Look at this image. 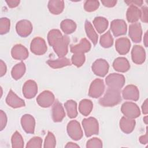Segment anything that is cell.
Wrapping results in <instances>:
<instances>
[{"instance_id": "f6af8a7d", "label": "cell", "mask_w": 148, "mask_h": 148, "mask_svg": "<svg viewBox=\"0 0 148 148\" xmlns=\"http://www.w3.org/2000/svg\"><path fill=\"white\" fill-rule=\"evenodd\" d=\"M101 2L105 6H106L108 8H112L116 5V4L117 3V1H115V0H102Z\"/></svg>"}, {"instance_id": "cb8c5ba5", "label": "cell", "mask_w": 148, "mask_h": 148, "mask_svg": "<svg viewBox=\"0 0 148 148\" xmlns=\"http://www.w3.org/2000/svg\"><path fill=\"white\" fill-rule=\"evenodd\" d=\"M136 122L132 119L123 117L120 120V127L121 131L125 134H130L133 131Z\"/></svg>"}, {"instance_id": "44dd1931", "label": "cell", "mask_w": 148, "mask_h": 148, "mask_svg": "<svg viewBox=\"0 0 148 148\" xmlns=\"http://www.w3.org/2000/svg\"><path fill=\"white\" fill-rule=\"evenodd\" d=\"M91 43L86 38H82L80 42L75 45H71L70 47L71 51L74 53H87L91 49Z\"/></svg>"}, {"instance_id": "2e32d148", "label": "cell", "mask_w": 148, "mask_h": 148, "mask_svg": "<svg viewBox=\"0 0 148 148\" xmlns=\"http://www.w3.org/2000/svg\"><path fill=\"white\" fill-rule=\"evenodd\" d=\"M128 35L135 43H139L142 40V29L139 23H134L130 25Z\"/></svg>"}, {"instance_id": "8fae6325", "label": "cell", "mask_w": 148, "mask_h": 148, "mask_svg": "<svg viewBox=\"0 0 148 148\" xmlns=\"http://www.w3.org/2000/svg\"><path fill=\"white\" fill-rule=\"evenodd\" d=\"M32 25L27 20H21L18 21L16 25V29L17 34L21 37L29 36L32 31Z\"/></svg>"}, {"instance_id": "9c48e42d", "label": "cell", "mask_w": 148, "mask_h": 148, "mask_svg": "<svg viewBox=\"0 0 148 148\" xmlns=\"http://www.w3.org/2000/svg\"><path fill=\"white\" fill-rule=\"evenodd\" d=\"M109 65L108 62L104 59H98L92 65V72L97 76L104 77L108 72Z\"/></svg>"}, {"instance_id": "ab89813d", "label": "cell", "mask_w": 148, "mask_h": 148, "mask_svg": "<svg viewBox=\"0 0 148 148\" xmlns=\"http://www.w3.org/2000/svg\"><path fill=\"white\" fill-rule=\"evenodd\" d=\"M99 6V2L98 1L88 0L86 1L84 3V8L86 11L91 12L96 10Z\"/></svg>"}, {"instance_id": "f5cc1de1", "label": "cell", "mask_w": 148, "mask_h": 148, "mask_svg": "<svg viewBox=\"0 0 148 148\" xmlns=\"http://www.w3.org/2000/svg\"><path fill=\"white\" fill-rule=\"evenodd\" d=\"M143 43L144 45L145 46V47H147V31L146 32V33L145 34L144 37H143Z\"/></svg>"}, {"instance_id": "52a82bcc", "label": "cell", "mask_w": 148, "mask_h": 148, "mask_svg": "<svg viewBox=\"0 0 148 148\" xmlns=\"http://www.w3.org/2000/svg\"><path fill=\"white\" fill-rule=\"evenodd\" d=\"M105 90V84L102 79H96L94 80L90 86L88 95L94 98L100 97Z\"/></svg>"}, {"instance_id": "4dcf8cb0", "label": "cell", "mask_w": 148, "mask_h": 148, "mask_svg": "<svg viewBox=\"0 0 148 148\" xmlns=\"http://www.w3.org/2000/svg\"><path fill=\"white\" fill-rule=\"evenodd\" d=\"M60 27L65 34H71L76 30V24L72 20L65 19L61 21Z\"/></svg>"}, {"instance_id": "8992f818", "label": "cell", "mask_w": 148, "mask_h": 148, "mask_svg": "<svg viewBox=\"0 0 148 148\" xmlns=\"http://www.w3.org/2000/svg\"><path fill=\"white\" fill-rule=\"evenodd\" d=\"M69 137L74 140H79L83 136V131L79 123L76 120L70 121L66 127Z\"/></svg>"}, {"instance_id": "74e56055", "label": "cell", "mask_w": 148, "mask_h": 148, "mask_svg": "<svg viewBox=\"0 0 148 148\" xmlns=\"http://www.w3.org/2000/svg\"><path fill=\"white\" fill-rule=\"evenodd\" d=\"M10 21L6 17H2L0 19V34L1 35L8 33L10 30Z\"/></svg>"}, {"instance_id": "ffe728a7", "label": "cell", "mask_w": 148, "mask_h": 148, "mask_svg": "<svg viewBox=\"0 0 148 148\" xmlns=\"http://www.w3.org/2000/svg\"><path fill=\"white\" fill-rule=\"evenodd\" d=\"M130 47L131 42L127 38H120L116 40V50L121 55H125L128 53L130 49Z\"/></svg>"}, {"instance_id": "b9f144b4", "label": "cell", "mask_w": 148, "mask_h": 148, "mask_svg": "<svg viewBox=\"0 0 148 148\" xmlns=\"http://www.w3.org/2000/svg\"><path fill=\"white\" fill-rule=\"evenodd\" d=\"M102 147V142L101 140L98 138H92L89 139L86 143V147Z\"/></svg>"}, {"instance_id": "e575fe53", "label": "cell", "mask_w": 148, "mask_h": 148, "mask_svg": "<svg viewBox=\"0 0 148 148\" xmlns=\"http://www.w3.org/2000/svg\"><path fill=\"white\" fill-rule=\"evenodd\" d=\"M99 43L101 46L105 48H109L113 45V38L109 31H107L101 36Z\"/></svg>"}, {"instance_id": "db71d44e", "label": "cell", "mask_w": 148, "mask_h": 148, "mask_svg": "<svg viewBox=\"0 0 148 148\" xmlns=\"http://www.w3.org/2000/svg\"><path fill=\"white\" fill-rule=\"evenodd\" d=\"M143 121L146 124H147V116H146L143 117Z\"/></svg>"}, {"instance_id": "ba28073f", "label": "cell", "mask_w": 148, "mask_h": 148, "mask_svg": "<svg viewBox=\"0 0 148 148\" xmlns=\"http://www.w3.org/2000/svg\"><path fill=\"white\" fill-rule=\"evenodd\" d=\"M30 49L32 53L36 55H43L47 50V47L45 40L40 37L34 38L30 45Z\"/></svg>"}, {"instance_id": "3957f363", "label": "cell", "mask_w": 148, "mask_h": 148, "mask_svg": "<svg viewBox=\"0 0 148 148\" xmlns=\"http://www.w3.org/2000/svg\"><path fill=\"white\" fill-rule=\"evenodd\" d=\"M124 76L119 73H113L106 76L105 82L109 88L121 90L125 83Z\"/></svg>"}, {"instance_id": "f907efd6", "label": "cell", "mask_w": 148, "mask_h": 148, "mask_svg": "<svg viewBox=\"0 0 148 148\" xmlns=\"http://www.w3.org/2000/svg\"><path fill=\"white\" fill-rule=\"evenodd\" d=\"M142 110L143 114H147L148 113V109H147V99H146L143 103L142 105Z\"/></svg>"}, {"instance_id": "603a6c76", "label": "cell", "mask_w": 148, "mask_h": 148, "mask_svg": "<svg viewBox=\"0 0 148 148\" xmlns=\"http://www.w3.org/2000/svg\"><path fill=\"white\" fill-rule=\"evenodd\" d=\"M140 9H139L137 6L135 5H130L126 13V17L127 21L131 23H136L139 20V19L140 18Z\"/></svg>"}, {"instance_id": "681fc988", "label": "cell", "mask_w": 148, "mask_h": 148, "mask_svg": "<svg viewBox=\"0 0 148 148\" xmlns=\"http://www.w3.org/2000/svg\"><path fill=\"white\" fill-rule=\"evenodd\" d=\"M139 142L142 144H147L148 142V132H147V127H146V134L143 135H142L139 138Z\"/></svg>"}, {"instance_id": "8d00e7d4", "label": "cell", "mask_w": 148, "mask_h": 148, "mask_svg": "<svg viewBox=\"0 0 148 148\" xmlns=\"http://www.w3.org/2000/svg\"><path fill=\"white\" fill-rule=\"evenodd\" d=\"M86 60L84 54L74 53L71 58L72 63L77 67H80L83 65Z\"/></svg>"}, {"instance_id": "f35d334b", "label": "cell", "mask_w": 148, "mask_h": 148, "mask_svg": "<svg viewBox=\"0 0 148 148\" xmlns=\"http://www.w3.org/2000/svg\"><path fill=\"white\" fill-rule=\"evenodd\" d=\"M56 145V140L54 134L52 132L49 131L45 138L43 147L45 148H47V147L52 148V147H55Z\"/></svg>"}, {"instance_id": "c3c4849f", "label": "cell", "mask_w": 148, "mask_h": 148, "mask_svg": "<svg viewBox=\"0 0 148 148\" xmlns=\"http://www.w3.org/2000/svg\"><path fill=\"white\" fill-rule=\"evenodd\" d=\"M6 2L7 3L8 6L9 8H16L17 7L20 1L18 0H8V1H6Z\"/></svg>"}, {"instance_id": "277c9868", "label": "cell", "mask_w": 148, "mask_h": 148, "mask_svg": "<svg viewBox=\"0 0 148 148\" xmlns=\"http://www.w3.org/2000/svg\"><path fill=\"white\" fill-rule=\"evenodd\" d=\"M121 110L125 117L134 119L140 114V111L138 106L132 102H125L121 105Z\"/></svg>"}, {"instance_id": "60d3db41", "label": "cell", "mask_w": 148, "mask_h": 148, "mask_svg": "<svg viewBox=\"0 0 148 148\" xmlns=\"http://www.w3.org/2000/svg\"><path fill=\"white\" fill-rule=\"evenodd\" d=\"M42 139L39 136H34L27 143L26 147H41Z\"/></svg>"}, {"instance_id": "bcb514c9", "label": "cell", "mask_w": 148, "mask_h": 148, "mask_svg": "<svg viewBox=\"0 0 148 148\" xmlns=\"http://www.w3.org/2000/svg\"><path fill=\"white\" fill-rule=\"evenodd\" d=\"M125 3H126L128 5H135L136 6H141L143 3V1L140 0H132V1H125Z\"/></svg>"}, {"instance_id": "30bf717a", "label": "cell", "mask_w": 148, "mask_h": 148, "mask_svg": "<svg viewBox=\"0 0 148 148\" xmlns=\"http://www.w3.org/2000/svg\"><path fill=\"white\" fill-rule=\"evenodd\" d=\"M55 97L51 91H43L36 98V102L42 108H49L54 102Z\"/></svg>"}, {"instance_id": "5b68a950", "label": "cell", "mask_w": 148, "mask_h": 148, "mask_svg": "<svg viewBox=\"0 0 148 148\" xmlns=\"http://www.w3.org/2000/svg\"><path fill=\"white\" fill-rule=\"evenodd\" d=\"M70 42L69 38L66 35H63L52 46L54 52L59 58L64 57L68 51V45Z\"/></svg>"}, {"instance_id": "7c38bea8", "label": "cell", "mask_w": 148, "mask_h": 148, "mask_svg": "<svg viewBox=\"0 0 148 148\" xmlns=\"http://www.w3.org/2000/svg\"><path fill=\"white\" fill-rule=\"evenodd\" d=\"M110 29L113 35L117 37L120 35H125L126 34L127 26L124 20L116 19L113 20L111 22Z\"/></svg>"}, {"instance_id": "d6a6232c", "label": "cell", "mask_w": 148, "mask_h": 148, "mask_svg": "<svg viewBox=\"0 0 148 148\" xmlns=\"http://www.w3.org/2000/svg\"><path fill=\"white\" fill-rule=\"evenodd\" d=\"M64 106L69 118L73 119L77 116V103L75 101L72 99L68 100L64 103Z\"/></svg>"}, {"instance_id": "d6986e66", "label": "cell", "mask_w": 148, "mask_h": 148, "mask_svg": "<svg viewBox=\"0 0 148 148\" xmlns=\"http://www.w3.org/2000/svg\"><path fill=\"white\" fill-rule=\"evenodd\" d=\"M12 57L15 60H24L28 57V51L27 49L21 44L14 45L11 50Z\"/></svg>"}, {"instance_id": "9a60e30c", "label": "cell", "mask_w": 148, "mask_h": 148, "mask_svg": "<svg viewBox=\"0 0 148 148\" xmlns=\"http://www.w3.org/2000/svg\"><path fill=\"white\" fill-rule=\"evenodd\" d=\"M21 124L25 132L28 134L34 133L35 120L34 117L31 114H24L21 118Z\"/></svg>"}, {"instance_id": "4316f807", "label": "cell", "mask_w": 148, "mask_h": 148, "mask_svg": "<svg viewBox=\"0 0 148 148\" xmlns=\"http://www.w3.org/2000/svg\"><path fill=\"white\" fill-rule=\"evenodd\" d=\"M46 62L49 66L54 69L61 68L71 65L69 59L66 57L59 58L56 60H48Z\"/></svg>"}, {"instance_id": "484cf974", "label": "cell", "mask_w": 148, "mask_h": 148, "mask_svg": "<svg viewBox=\"0 0 148 148\" xmlns=\"http://www.w3.org/2000/svg\"><path fill=\"white\" fill-rule=\"evenodd\" d=\"M64 8V2L61 0H51L48 2V9L53 14H59Z\"/></svg>"}, {"instance_id": "7402d4cb", "label": "cell", "mask_w": 148, "mask_h": 148, "mask_svg": "<svg viewBox=\"0 0 148 148\" xmlns=\"http://www.w3.org/2000/svg\"><path fill=\"white\" fill-rule=\"evenodd\" d=\"M65 116V113L62 104L56 101L52 107V119L54 122H60Z\"/></svg>"}, {"instance_id": "7bdbcfd3", "label": "cell", "mask_w": 148, "mask_h": 148, "mask_svg": "<svg viewBox=\"0 0 148 148\" xmlns=\"http://www.w3.org/2000/svg\"><path fill=\"white\" fill-rule=\"evenodd\" d=\"M7 123V116L3 110L0 111V127L1 131H2L6 127Z\"/></svg>"}, {"instance_id": "7dc6e473", "label": "cell", "mask_w": 148, "mask_h": 148, "mask_svg": "<svg viewBox=\"0 0 148 148\" xmlns=\"http://www.w3.org/2000/svg\"><path fill=\"white\" fill-rule=\"evenodd\" d=\"M7 71L6 65L5 63L2 61H0V76L2 77L5 75Z\"/></svg>"}, {"instance_id": "ee69618b", "label": "cell", "mask_w": 148, "mask_h": 148, "mask_svg": "<svg viewBox=\"0 0 148 148\" xmlns=\"http://www.w3.org/2000/svg\"><path fill=\"white\" fill-rule=\"evenodd\" d=\"M141 16H140V19L142 21L147 23L148 21V9L147 7L146 6H143L141 9Z\"/></svg>"}, {"instance_id": "6da1fadb", "label": "cell", "mask_w": 148, "mask_h": 148, "mask_svg": "<svg viewBox=\"0 0 148 148\" xmlns=\"http://www.w3.org/2000/svg\"><path fill=\"white\" fill-rule=\"evenodd\" d=\"M121 101L120 90L108 88L104 96L99 99V103L105 107H112L119 104Z\"/></svg>"}, {"instance_id": "d590c367", "label": "cell", "mask_w": 148, "mask_h": 148, "mask_svg": "<svg viewBox=\"0 0 148 148\" xmlns=\"http://www.w3.org/2000/svg\"><path fill=\"white\" fill-rule=\"evenodd\" d=\"M11 142L12 146L13 148H22L24 147L23 138L18 131H16L13 134Z\"/></svg>"}, {"instance_id": "e0dca14e", "label": "cell", "mask_w": 148, "mask_h": 148, "mask_svg": "<svg viewBox=\"0 0 148 148\" xmlns=\"http://www.w3.org/2000/svg\"><path fill=\"white\" fill-rule=\"evenodd\" d=\"M124 99L136 101L139 98V91L136 86L133 84L127 86L122 91Z\"/></svg>"}, {"instance_id": "836d02e7", "label": "cell", "mask_w": 148, "mask_h": 148, "mask_svg": "<svg viewBox=\"0 0 148 148\" xmlns=\"http://www.w3.org/2000/svg\"><path fill=\"white\" fill-rule=\"evenodd\" d=\"M62 36L59 29H53L50 30L47 34V40L49 45L53 46Z\"/></svg>"}, {"instance_id": "ac0fdd59", "label": "cell", "mask_w": 148, "mask_h": 148, "mask_svg": "<svg viewBox=\"0 0 148 148\" xmlns=\"http://www.w3.org/2000/svg\"><path fill=\"white\" fill-rule=\"evenodd\" d=\"M6 103L13 108H19L25 106L24 101L18 97L12 90L9 91V93L6 98Z\"/></svg>"}, {"instance_id": "5bb4252c", "label": "cell", "mask_w": 148, "mask_h": 148, "mask_svg": "<svg viewBox=\"0 0 148 148\" xmlns=\"http://www.w3.org/2000/svg\"><path fill=\"white\" fill-rule=\"evenodd\" d=\"M131 57L134 63L143 64L146 60V52L143 47L140 45H135L131 51Z\"/></svg>"}, {"instance_id": "f1b7e54d", "label": "cell", "mask_w": 148, "mask_h": 148, "mask_svg": "<svg viewBox=\"0 0 148 148\" xmlns=\"http://www.w3.org/2000/svg\"><path fill=\"white\" fill-rule=\"evenodd\" d=\"M93 108L92 101L88 99H83L80 101L79 105V110L83 116H87L91 113Z\"/></svg>"}, {"instance_id": "f546056e", "label": "cell", "mask_w": 148, "mask_h": 148, "mask_svg": "<svg viewBox=\"0 0 148 148\" xmlns=\"http://www.w3.org/2000/svg\"><path fill=\"white\" fill-rule=\"evenodd\" d=\"M25 65L23 62H20L15 65L11 71L12 77L14 80L20 79L25 72Z\"/></svg>"}, {"instance_id": "d4e9b609", "label": "cell", "mask_w": 148, "mask_h": 148, "mask_svg": "<svg viewBox=\"0 0 148 148\" xmlns=\"http://www.w3.org/2000/svg\"><path fill=\"white\" fill-rule=\"evenodd\" d=\"M113 68L118 72H125L130 69V65L128 60L125 57H118L113 62Z\"/></svg>"}, {"instance_id": "816d5d0a", "label": "cell", "mask_w": 148, "mask_h": 148, "mask_svg": "<svg viewBox=\"0 0 148 148\" xmlns=\"http://www.w3.org/2000/svg\"><path fill=\"white\" fill-rule=\"evenodd\" d=\"M66 148H73V147H79V146L73 142H68L65 146Z\"/></svg>"}, {"instance_id": "4fadbf2b", "label": "cell", "mask_w": 148, "mask_h": 148, "mask_svg": "<svg viewBox=\"0 0 148 148\" xmlns=\"http://www.w3.org/2000/svg\"><path fill=\"white\" fill-rule=\"evenodd\" d=\"M38 92L36 83L32 80L26 81L23 87V94L25 98L31 99L34 98Z\"/></svg>"}, {"instance_id": "83f0119b", "label": "cell", "mask_w": 148, "mask_h": 148, "mask_svg": "<svg viewBox=\"0 0 148 148\" xmlns=\"http://www.w3.org/2000/svg\"><path fill=\"white\" fill-rule=\"evenodd\" d=\"M93 24L97 32L99 34H102L107 29L109 22L106 18L98 16L94 18L93 20Z\"/></svg>"}, {"instance_id": "7a4b0ae2", "label": "cell", "mask_w": 148, "mask_h": 148, "mask_svg": "<svg viewBox=\"0 0 148 148\" xmlns=\"http://www.w3.org/2000/svg\"><path fill=\"white\" fill-rule=\"evenodd\" d=\"M82 125L87 137L93 135H97L99 132V124L97 120L92 117L84 119L82 121Z\"/></svg>"}, {"instance_id": "1f68e13d", "label": "cell", "mask_w": 148, "mask_h": 148, "mask_svg": "<svg viewBox=\"0 0 148 148\" xmlns=\"http://www.w3.org/2000/svg\"><path fill=\"white\" fill-rule=\"evenodd\" d=\"M84 27L87 36L92 41L94 45H95L98 42V36L94 30L91 23L89 21L86 20L84 24Z\"/></svg>"}]
</instances>
